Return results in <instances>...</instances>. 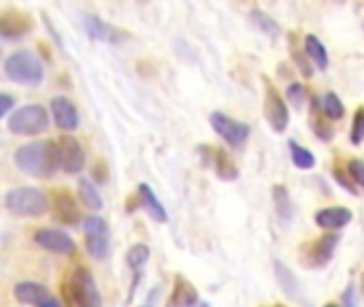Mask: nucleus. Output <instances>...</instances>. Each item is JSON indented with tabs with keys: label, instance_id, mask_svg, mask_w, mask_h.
<instances>
[{
	"label": "nucleus",
	"instance_id": "f257e3e1",
	"mask_svg": "<svg viewBox=\"0 0 364 307\" xmlns=\"http://www.w3.org/2000/svg\"><path fill=\"white\" fill-rule=\"evenodd\" d=\"M15 164L17 169L26 175L49 179L60 166V148L53 141H30L15 152Z\"/></svg>",
	"mask_w": 364,
	"mask_h": 307
},
{
	"label": "nucleus",
	"instance_id": "f03ea898",
	"mask_svg": "<svg viewBox=\"0 0 364 307\" xmlns=\"http://www.w3.org/2000/svg\"><path fill=\"white\" fill-rule=\"evenodd\" d=\"M5 75L11 81L19 83V86L37 88V86H41V81L45 77V69H43V62L39 60L37 53H33L30 49H19V51H13L11 55H7Z\"/></svg>",
	"mask_w": 364,
	"mask_h": 307
},
{
	"label": "nucleus",
	"instance_id": "7ed1b4c3",
	"mask_svg": "<svg viewBox=\"0 0 364 307\" xmlns=\"http://www.w3.org/2000/svg\"><path fill=\"white\" fill-rule=\"evenodd\" d=\"M62 299L66 305H79V307H96L100 305V292L96 288L94 277L88 269H75L62 284Z\"/></svg>",
	"mask_w": 364,
	"mask_h": 307
},
{
	"label": "nucleus",
	"instance_id": "20e7f679",
	"mask_svg": "<svg viewBox=\"0 0 364 307\" xmlns=\"http://www.w3.org/2000/svg\"><path fill=\"white\" fill-rule=\"evenodd\" d=\"M5 207L9 213L19 216V218H41L43 213H47L49 203L39 188L24 186V188H15L7 192Z\"/></svg>",
	"mask_w": 364,
	"mask_h": 307
},
{
	"label": "nucleus",
	"instance_id": "39448f33",
	"mask_svg": "<svg viewBox=\"0 0 364 307\" xmlns=\"http://www.w3.org/2000/svg\"><path fill=\"white\" fill-rule=\"evenodd\" d=\"M7 128L17 137H37L49 128V114L41 105H24L9 116Z\"/></svg>",
	"mask_w": 364,
	"mask_h": 307
},
{
	"label": "nucleus",
	"instance_id": "423d86ee",
	"mask_svg": "<svg viewBox=\"0 0 364 307\" xmlns=\"http://www.w3.org/2000/svg\"><path fill=\"white\" fill-rule=\"evenodd\" d=\"M339 245V235L337 233H328L318 237L313 243L302 245L300 252V265L309 267V269H322L332 261L334 249Z\"/></svg>",
	"mask_w": 364,
	"mask_h": 307
},
{
	"label": "nucleus",
	"instance_id": "0eeeda50",
	"mask_svg": "<svg viewBox=\"0 0 364 307\" xmlns=\"http://www.w3.org/2000/svg\"><path fill=\"white\" fill-rule=\"evenodd\" d=\"M262 81H264V116L275 132H284L290 122L288 105L284 103L282 94L277 92V88L266 75H262Z\"/></svg>",
	"mask_w": 364,
	"mask_h": 307
},
{
	"label": "nucleus",
	"instance_id": "6e6552de",
	"mask_svg": "<svg viewBox=\"0 0 364 307\" xmlns=\"http://www.w3.org/2000/svg\"><path fill=\"white\" fill-rule=\"evenodd\" d=\"M211 128L226 141L230 148H239L247 141L249 137V126L245 122H239V120H233L230 116L221 114V111H213L211 118Z\"/></svg>",
	"mask_w": 364,
	"mask_h": 307
},
{
	"label": "nucleus",
	"instance_id": "1a4fd4ad",
	"mask_svg": "<svg viewBox=\"0 0 364 307\" xmlns=\"http://www.w3.org/2000/svg\"><path fill=\"white\" fill-rule=\"evenodd\" d=\"M33 28H35L33 17L21 9L7 7V9H3V13H0V35H3L7 41L26 37Z\"/></svg>",
	"mask_w": 364,
	"mask_h": 307
},
{
	"label": "nucleus",
	"instance_id": "9d476101",
	"mask_svg": "<svg viewBox=\"0 0 364 307\" xmlns=\"http://www.w3.org/2000/svg\"><path fill=\"white\" fill-rule=\"evenodd\" d=\"M81 21H83V28H86L88 37L94 39V41L111 43V45H120V43H124V41L130 39L126 30H120V28L102 21L100 17H96V15H92V13H83V15H81Z\"/></svg>",
	"mask_w": 364,
	"mask_h": 307
},
{
	"label": "nucleus",
	"instance_id": "9b49d317",
	"mask_svg": "<svg viewBox=\"0 0 364 307\" xmlns=\"http://www.w3.org/2000/svg\"><path fill=\"white\" fill-rule=\"evenodd\" d=\"M201 152V158H203V164L205 166H213V171L219 179L224 182H235L239 177V169L235 160L228 156V152L224 150H217V148H211V146H201L199 148Z\"/></svg>",
	"mask_w": 364,
	"mask_h": 307
},
{
	"label": "nucleus",
	"instance_id": "f8f14e48",
	"mask_svg": "<svg viewBox=\"0 0 364 307\" xmlns=\"http://www.w3.org/2000/svg\"><path fill=\"white\" fill-rule=\"evenodd\" d=\"M58 148H60V166L64 173H79L83 169V164H86V152H83L79 139L73 137V134H64L60 137L58 141Z\"/></svg>",
	"mask_w": 364,
	"mask_h": 307
},
{
	"label": "nucleus",
	"instance_id": "ddd939ff",
	"mask_svg": "<svg viewBox=\"0 0 364 307\" xmlns=\"http://www.w3.org/2000/svg\"><path fill=\"white\" fill-rule=\"evenodd\" d=\"M13 295L24 305H41V307H58L60 305V301L47 290V286L37 284V282H21V284H17Z\"/></svg>",
	"mask_w": 364,
	"mask_h": 307
},
{
	"label": "nucleus",
	"instance_id": "4468645a",
	"mask_svg": "<svg viewBox=\"0 0 364 307\" xmlns=\"http://www.w3.org/2000/svg\"><path fill=\"white\" fill-rule=\"evenodd\" d=\"M35 243L47 249V252L64 254V256L75 254V241L66 233L55 231V229H39L35 233Z\"/></svg>",
	"mask_w": 364,
	"mask_h": 307
},
{
	"label": "nucleus",
	"instance_id": "2eb2a0df",
	"mask_svg": "<svg viewBox=\"0 0 364 307\" xmlns=\"http://www.w3.org/2000/svg\"><path fill=\"white\" fill-rule=\"evenodd\" d=\"M51 209H53V216L58 222L62 225H77L81 220V213H79V207L73 199V194L69 190H55L51 194Z\"/></svg>",
	"mask_w": 364,
	"mask_h": 307
},
{
	"label": "nucleus",
	"instance_id": "dca6fc26",
	"mask_svg": "<svg viewBox=\"0 0 364 307\" xmlns=\"http://www.w3.org/2000/svg\"><path fill=\"white\" fill-rule=\"evenodd\" d=\"M51 116H53V122L58 128L66 130V132H73L77 126H79V114L75 105L64 98V96H55L51 98Z\"/></svg>",
	"mask_w": 364,
	"mask_h": 307
},
{
	"label": "nucleus",
	"instance_id": "f3484780",
	"mask_svg": "<svg viewBox=\"0 0 364 307\" xmlns=\"http://www.w3.org/2000/svg\"><path fill=\"white\" fill-rule=\"evenodd\" d=\"M352 222V211L347 207H326L320 209L316 213V225L320 229H328V231H337L343 229Z\"/></svg>",
	"mask_w": 364,
	"mask_h": 307
},
{
	"label": "nucleus",
	"instance_id": "a211bd4d",
	"mask_svg": "<svg viewBox=\"0 0 364 307\" xmlns=\"http://www.w3.org/2000/svg\"><path fill=\"white\" fill-rule=\"evenodd\" d=\"M194 303H199V292H196L194 284H190L183 275H177L171 299H169V305L183 307V305H194Z\"/></svg>",
	"mask_w": 364,
	"mask_h": 307
},
{
	"label": "nucleus",
	"instance_id": "6ab92c4d",
	"mask_svg": "<svg viewBox=\"0 0 364 307\" xmlns=\"http://www.w3.org/2000/svg\"><path fill=\"white\" fill-rule=\"evenodd\" d=\"M138 199H141V205L147 209V213L160 222V225H164L166 220H169V216H166V209L162 207L160 199L154 194V190L147 186V184H138Z\"/></svg>",
	"mask_w": 364,
	"mask_h": 307
},
{
	"label": "nucleus",
	"instance_id": "aec40b11",
	"mask_svg": "<svg viewBox=\"0 0 364 307\" xmlns=\"http://www.w3.org/2000/svg\"><path fill=\"white\" fill-rule=\"evenodd\" d=\"M273 205H275L277 218L282 220L284 225H290L292 222V201H290V194H288L286 186H282V184L273 186Z\"/></svg>",
	"mask_w": 364,
	"mask_h": 307
},
{
	"label": "nucleus",
	"instance_id": "412c9836",
	"mask_svg": "<svg viewBox=\"0 0 364 307\" xmlns=\"http://www.w3.org/2000/svg\"><path fill=\"white\" fill-rule=\"evenodd\" d=\"M302 45H304L307 55H309V58L316 62V67L322 69V71H326L328 64H330V60H328V51H326L324 43L316 35H307L304 41H302Z\"/></svg>",
	"mask_w": 364,
	"mask_h": 307
},
{
	"label": "nucleus",
	"instance_id": "4be33fe9",
	"mask_svg": "<svg viewBox=\"0 0 364 307\" xmlns=\"http://www.w3.org/2000/svg\"><path fill=\"white\" fill-rule=\"evenodd\" d=\"M324 107L322 103H318L316 98L311 100V128L316 130V134L322 139V141H330L332 139V126L328 122H324Z\"/></svg>",
	"mask_w": 364,
	"mask_h": 307
},
{
	"label": "nucleus",
	"instance_id": "5701e85b",
	"mask_svg": "<svg viewBox=\"0 0 364 307\" xmlns=\"http://www.w3.org/2000/svg\"><path fill=\"white\" fill-rule=\"evenodd\" d=\"M249 17H251V24H254L262 35H266V37H271V39H277L279 33H282V28H279V24H277L271 15H266L264 11H260V9H254V11L249 13Z\"/></svg>",
	"mask_w": 364,
	"mask_h": 307
},
{
	"label": "nucleus",
	"instance_id": "b1692460",
	"mask_svg": "<svg viewBox=\"0 0 364 307\" xmlns=\"http://www.w3.org/2000/svg\"><path fill=\"white\" fill-rule=\"evenodd\" d=\"M273 267H275L277 282H279V286L284 288V292L290 295V297H296V295H298V282H296V277L292 275V271H290L282 261H275Z\"/></svg>",
	"mask_w": 364,
	"mask_h": 307
},
{
	"label": "nucleus",
	"instance_id": "393cba45",
	"mask_svg": "<svg viewBox=\"0 0 364 307\" xmlns=\"http://www.w3.org/2000/svg\"><path fill=\"white\" fill-rule=\"evenodd\" d=\"M79 199H81V203H83V205L90 207L92 211L102 209L100 192H98V188H94V184H92V182H88V179H79Z\"/></svg>",
	"mask_w": 364,
	"mask_h": 307
},
{
	"label": "nucleus",
	"instance_id": "a878e982",
	"mask_svg": "<svg viewBox=\"0 0 364 307\" xmlns=\"http://www.w3.org/2000/svg\"><path fill=\"white\" fill-rule=\"evenodd\" d=\"M147 261H149V247L145 243H134L126 254L128 267L132 269V273H138V275H141Z\"/></svg>",
	"mask_w": 364,
	"mask_h": 307
},
{
	"label": "nucleus",
	"instance_id": "bb28decb",
	"mask_svg": "<svg viewBox=\"0 0 364 307\" xmlns=\"http://www.w3.org/2000/svg\"><path fill=\"white\" fill-rule=\"evenodd\" d=\"M88 241H86V249L88 254L96 261L104 258L109 254V233H102V235H86Z\"/></svg>",
	"mask_w": 364,
	"mask_h": 307
},
{
	"label": "nucleus",
	"instance_id": "cd10ccee",
	"mask_svg": "<svg viewBox=\"0 0 364 307\" xmlns=\"http://www.w3.org/2000/svg\"><path fill=\"white\" fill-rule=\"evenodd\" d=\"M290 156L298 169H313L316 166V156L307 148L298 146L296 141H290Z\"/></svg>",
	"mask_w": 364,
	"mask_h": 307
},
{
	"label": "nucleus",
	"instance_id": "c85d7f7f",
	"mask_svg": "<svg viewBox=\"0 0 364 307\" xmlns=\"http://www.w3.org/2000/svg\"><path fill=\"white\" fill-rule=\"evenodd\" d=\"M322 107H324V114H326L328 120H343V116H345V107H343L341 98L334 92H328L324 96Z\"/></svg>",
	"mask_w": 364,
	"mask_h": 307
},
{
	"label": "nucleus",
	"instance_id": "c756f323",
	"mask_svg": "<svg viewBox=\"0 0 364 307\" xmlns=\"http://www.w3.org/2000/svg\"><path fill=\"white\" fill-rule=\"evenodd\" d=\"M349 141L354 146H360L364 141V107L356 109L354 122H352V132H349Z\"/></svg>",
	"mask_w": 364,
	"mask_h": 307
},
{
	"label": "nucleus",
	"instance_id": "7c9ffc66",
	"mask_svg": "<svg viewBox=\"0 0 364 307\" xmlns=\"http://www.w3.org/2000/svg\"><path fill=\"white\" fill-rule=\"evenodd\" d=\"M83 233L86 235H102V233H109V227L100 216H88L86 220H83Z\"/></svg>",
	"mask_w": 364,
	"mask_h": 307
},
{
	"label": "nucleus",
	"instance_id": "2f4dec72",
	"mask_svg": "<svg viewBox=\"0 0 364 307\" xmlns=\"http://www.w3.org/2000/svg\"><path fill=\"white\" fill-rule=\"evenodd\" d=\"M294 35H296V33H292V37H290V45H292L294 60H296V64H298V69H300V73H302L304 77H311L313 71H311L309 62H304V60H302V55H307V51H300V49L296 47V37H294Z\"/></svg>",
	"mask_w": 364,
	"mask_h": 307
},
{
	"label": "nucleus",
	"instance_id": "473e14b6",
	"mask_svg": "<svg viewBox=\"0 0 364 307\" xmlns=\"http://www.w3.org/2000/svg\"><path fill=\"white\" fill-rule=\"evenodd\" d=\"M347 173L352 175V179H354L360 188H364V160H358V158L349 160V162H347Z\"/></svg>",
	"mask_w": 364,
	"mask_h": 307
},
{
	"label": "nucleus",
	"instance_id": "72a5a7b5",
	"mask_svg": "<svg viewBox=\"0 0 364 307\" xmlns=\"http://www.w3.org/2000/svg\"><path fill=\"white\" fill-rule=\"evenodd\" d=\"M288 98L296 107H300L304 103V98H307V92H304V88L300 86V83H290V86H288Z\"/></svg>",
	"mask_w": 364,
	"mask_h": 307
},
{
	"label": "nucleus",
	"instance_id": "f704fd0d",
	"mask_svg": "<svg viewBox=\"0 0 364 307\" xmlns=\"http://www.w3.org/2000/svg\"><path fill=\"white\" fill-rule=\"evenodd\" d=\"M332 173H334V179H337V182H339V184H341V186H343L347 192H352V194H358V190H356V186H358V184L352 179V175H349V173L345 175L341 169H334Z\"/></svg>",
	"mask_w": 364,
	"mask_h": 307
},
{
	"label": "nucleus",
	"instance_id": "c9c22d12",
	"mask_svg": "<svg viewBox=\"0 0 364 307\" xmlns=\"http://www.w3.org/2000/svg\"><path fill=\"white\" fill-rule=\"evenodd\" d=\"M94 177H96V182H98V184H104V182L109 179L107 164H104L102 160H98V162H96V166H94Z\"/></svg>",
	"mask_w": 364,
	"mask_h": 307
},
{
	"label": "nucleus",
	"instance_id": "e433bc0d",
	"mask_svg": "<svg viewBox=\"0 0 364 307\" xmlns=\"http://www.w3.org/2000/svg\"><path fill=\"white\" fill-rule=\"evenodd\" d=\"M0 103H3V105H0V114L7 116L9 109L13 107V96L11 94H3V96H0Z\"/></svg>",
	"mask_w": 364,
	"mask_h": 307
},
{
	"label": "nucleus",
	"instance_id": "4c0bfd02",
	"mask_svg": "<svg viewBox=\"0 0 364 307\" xmlns=\"http://www.w3.org/2000/svg\"><path fill=\"white\" fill-rule=\"evenodd\" d=\"M341 303H347V305H354V286H349L345 290V297L341 299Z\"/></svg>",
	"mask_w": 364,
	"mask_h": 307
},
{
	"label": "nucleus",
	"instance_id": "58836bf2",
	"mask_svg": "<svg viewBox=\"0 0 364 307\" xmlns=\"http://www.w3.org/2000/svg\"><path fill=\"white\" fill-rule=\"evenodd\" d=\"M360 288H362V295H364V273H362V277H360Z\"/></svg>",
	"mask_w": 364,
	"mask_h": 307
},
{
	"label": "nucleus",
	"instance_id": "ea45409f",
	"mask_svg": "<svg viewBox=\"0 0 364 307\" xmlns=\"http://www.w3.org/2000/svg\"><path fill=\"white\" fill-rule=\"evenodd\" d=\"M138 3H147V0H138Z\"/></svg>",
	"mask_w": 364,
	"mask_h": 307
}]
</instances>
